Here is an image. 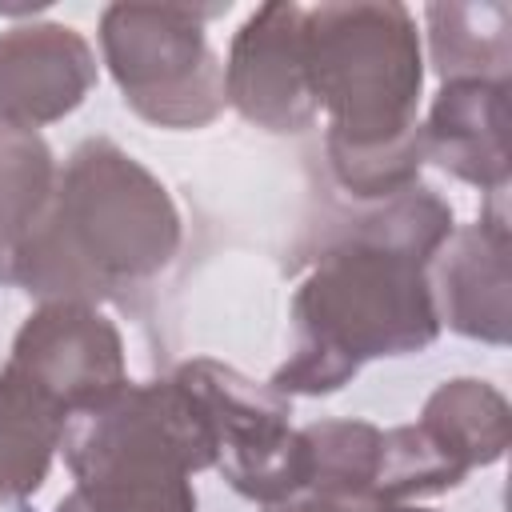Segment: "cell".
Masks as SVG:
<instances>
[{
	"label": "cell",
	"mask_w": 512,
	"mask_h": 512,
	"mask_svg": "<svg viewBox=\"0 0 512 512\" xmlns=\"http://www.w3.org/2000/svg\"><path fill=\"white\" fill-rule=\"evenodd\" d=\"M456 220L420 180L332 240L292 296L296 348L272 372L284 396L340 392L368 360L424 352L440 336L428 264Z\"/></svg>",
	"instance_id": "obj_1"
},
{
	"label": "cell",
	"mask_w": 512,
	"mask_h": 512,
	"mask_svg": "<svg viewBox=\"0 0 512 512\" xmlns=\"http://www.w3.org/2000/svg\"><path fill=\"white\" fill-rule=\"evenodd\" d=\"M304 60L316 108L328 112L324 156L356 200H388L424 168L420 32L396 0L304 8Z\"/></svg>",
	"instance_id": "obj_2"
},
{
	"label": "cell",
	"mask_w": 512,
	"mask_h": 512,
	"mask_svg": "<svg viewBox=\"0 0 512 512\" xmlns=\"http://www.w3.org/2000/svg\"><path fill=\"white\" fill-rule=\"evenodd\" d=\"M96 84L92 44L68 24H16L0 32V120L40 128L64 120Z\"/></svg>",
	"instance_id": "obj_10"
},
{
	"label": "cell",
	"mask_w": 512,
	"mask_h": 512,
	"mask_svg": "<svg viewBox=\"0 0 512 512\" xmlns=\"http://www.w3.org/2000/svg\"><path fill=\"white\" fill-rule=\"evenodd\" d=\"M64 416L0 368V504L32 496L64 440Z\"/></svg>",
	"instance_id": "obj_14"
},
{
	"label": "cell",
	"mask_w": 512,
	"mask_h": 512,
	"mask_svg": "<svg viewBox=\"0 0 512 512\" xmlns=\"http://www.w3.org/2000/svg\"><path fill=\"white\" fill-rule=\"evenodd\" d=\"M212 12L184 4H108L100 12L104 64L140 120L188 132L224 112V64L204 32Z\"/></svg>",
	"instance_id": "obj_5"
},
{
	"label": "cell",
	"mask_w": 512,
	"mask_h": 512,
	"mask_svg": "<svg viewBox=\"0 0 512 512\" xmlns=\"http://www.w3.org/2000/svg\"><path fill=\"white\" fill-rule=\"evenodd\" d=\"M508 400L476 376L444 380L420 408V428L464 468H488L508 448Z\"/></svg>",
	"instance_id": "obj_13"
},
{
	"label": "cell",
	"mask_w": 512,
	"mask_h": 512,
	"mask_svg": "<svg viewBox=\"0 0 512 512\" xmlns=\"http://www.w3.org/2000/svg\"><path fill=\"white\" fill-rule=\"evenodd\" d=\"M4 372L28 384L64 420L100 408L128 384L116 324L96 304L80 300H40L16 332Z\"/></svg>",
	"instance_id": "obj_7"
},
{
	"label": "cell",
	"mask_w": 512,
	"mask_h": 512,
	"mask_svg": "<svg viewBox=\"0 0 512 512\" xmlns=\"http://www.w3.org/2000/svg\"><path fill=\"white\" fill-rule=\"evenodd\" d=\"M464 476L468 472L420 424L384 428L380 472H376V508L404 504L416 496H440V492L456 488Z\"/></svg>",
	"instance_id": "obj_17"
},
{
	"label": "cell",
	"mask_w": 512,
	"mask_h": 512,
	"mask_svg": "<svg viewBox=\"0 0 512 512\" xmlns=\"http://www.w3.org/2000/svg\"><path fill=\"white\" fill-rule=\"evenodd\" d=\"M224 104L280 136L312 128L320 108L308 84L300 4H260L236 28L224 60Z\"/></svg>",
	"instance_id": "obj_8"
},
{
	"label": "cell",
	"mask_w": 512,
	"mask_h": 512,
	"mask_svg": "<svg viewBox=\"0 0 512 512\" xmlns=\"http://www.w3.org/2000/svg\"><path fill=\"white\" fill-rule=\"evenodd\" d=\"M508 192L484 200L476 224L452 228L428 264L440 324L468 340L508 344L512 336V276H508Z\"/></svg>",
	"instance_id": "obj_9"
},
{
	"label": "cell",
	"mask_w": 512,
	"mask_h": 512,
	"mask_svg": "<svg viewBox=\"0 0 512 512\" xmlns=\"http://www.w3.org/2000/svg\"><path fill=\"white\" fill-rule=\"evenodd\" d=\"M268 512H372V508H360V504H348V500H332V496L300 492V496H292V500L268 504Z\"/></svg>",
	"instance_id": "obj_18"
},
{
	"label": "cell",
	"mask_w": 512,
	"mask_h": 512,
	"mask_svg": "<svg viewBox=\"0 0 512 512\" xmlns=\"http://www.w3.org/2000/svg\"><path fill=\"white\" fill-rule=\"evenodd\" d=\"M424 20L440 80H508V4H428Z\"/></svg>",
	"instance_id": "obj_15"
},
{
	"label": "cell",
	"mask_w": 512,
	"mask_h": 512,
	"mask_svg": "<svg viewBox=\"0 0 512 512\" xmlns=\"http://www.w3.org/2000/svg\"><path fill=\"white\" fill-rule=\"evenodd\" d=\"M180 248L168 188L120 144L92 136L56 172V196L16 288L40 300L96 304L160 276Z\"/></svg>",
	"instance_id": "obj_3"
},
{
	"label": "cell",
	"mask_w": 512,
	"mask_h": 512,
	"mask_svg": "<svg viewBox=\"0 0 512 512\" xmlns=\"http://www.w3.org/2000/svg\"><path fill=\"white\" fill-rule=\"evenodd\" d=\"M56 160L40 132L0 120V284L16 272L48 220L56 196Z\"/></svg>",
	"instance_id": "obj_12"
},
{
	"label": "cell",
	"mask_w": 512,
	"mask_h": 512,
	"mask_svg": "<svg viewBox=\"0 0 512 512\" xmlns=\"http://www.w3.org/2000/svg\"><path fill=\"white\" fill-rule=\"evenodd\" d=\"M372 512H428V508H412V504H384V508H372Z\"/></svg>",
	"instance_id": "obj_19"
},
{
	"label": "cell",
	"mask_w": 512,
	"mask_h": 512,
	"mask_svg": "<svg viewBox=\"0 0 512 512\" xmlns=\"http://www.w3.org/2000/svg\"><path fill=\"white\" fill-rule=\"evenodd\" d=\"M200 404L212 432V468L256 504H280L308 488L304 432L292 428V400L220 360H188L172 372Z\"/></svg>",
	"instance_id": "obj_6"
},
{
	"label": "cell",
	"mask_w": 512,
	"mask_h": 512,
	"mask_svg": "<svg viewBox=\"0 0 512 512\" xmlns=\"http://www.w3.org/2000/svg\"><path fill=\"white\" fill-rule=\"evenodd\" d=\"M300 432H304V448H308V488L304 492L376 508V472H380L384 428H376L368 420H316Z\"/></svg>",
	"instance_id": "obj_16"
},
{
	"label": "cell",
	"mask_w": 512,
	"mask_h": 512,
	"mask_svg": "<svg viewBox=\"0 0 512 512\" xmlns=\"http://www.w3.org/2000/svg\"><path fill=\"white\" fill-rule=\"evenodd\" d=\"M72 492L56 512H196L192 476L212 468V432L176 380L124 384L64 424Z\"/></svg>",
	"instance_id": "obj_4"
},
{
	"label": "cell",
	"mask_w": 512,
	"mask_h": 512,
	"mask_svg": "<svg viewBox=\"0 0 512 512\" xmlns=\"http://www.w3.org/2000/svg\"><path fill=\"white\" fill-rule=\"evenodd\" d=\"M424 160L484 196L508 192V80H444L420 124Z\"/></svg>",
	"instance_id": "obj_11"
}]
</instances>
